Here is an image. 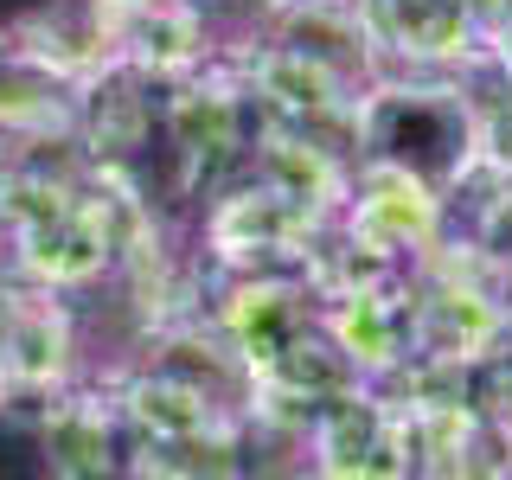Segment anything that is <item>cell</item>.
Returning a JSON list of instances; mask_svg holds the SVG:
<instances>
[{
    "mask_svg": "<svg viewBox=\"0 0 512 480\" xmlns=\"http://www.w3.org/2000/svg\"><path fill=\"white\" fill-rule=\"evenodd\" d=\"M359 135L384 173H397L404 186H423L429 199H442L480 154V116L455 90H436V84L378 90L359 109Z\"/></svg>",
    "mask_w": 512,
    "mask_h": 480,
    "instance_id": "1",
    "label": "cell"
},
{
    "mask_svg": "<svg viewBox=\"0 0 512 480\" xmlns=\"http://www.w3.org/2000/svg\"><path fill=\"white\" fill-rule=\"evenodd\" d=\"M13 365H20V314H13V301L0 295V384L13 378Z\"/></svg>",
    "mask_w": 512,
    "mask_h": 480,
    "instance_id": "2",
    "label": "cell"
},
{
    "mask_svg": "<svg viewBox=\"0 0 512 480\" xmlns=\"http://www.w3.org/2000/svg\"><path fill=\"white\" fill-rule=\"evenodd\" d=\"M480 148H487V154L512 173V109H500L493 122H480Z\"/></svg>",
    "mask_w": 512,
    "mask_h": 480,
    "instance_id": "3",
    "label": "cell"
},
{
    "mask_svg": "<svg viewBox=\"0 0 512 480\" xmlns=\"http://www.w3.org/2000/svg\"><path fill=\"white\" fill-rule=\"evenodd\" d=\"M500 71H506V90H512V20L500 26Z\"/></svg>",
    "mask_w": 512,
    "mask_h": 480,
    "instance_id": "4",
    "label": "cell"
}]
</instances>
